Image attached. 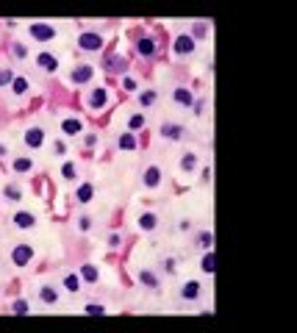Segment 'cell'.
Masks as SVG:
<instances>
[{"mask_svg": "<svg viewBox=\"0 0 297 333\" xmlns=\"http://www.w3.org/2000/svg\"><path fill=\"white\" fill-rule=\"evenodd\" d=\"M103 48V34H98V31H84V34H78V50H84V53H95V50Z\"/></svg>", "mask_w": 297, "mask_h": 333, "instance_id": "6da1fadb", "label": "cell"}, {"mask_svg": "<svg viewBox=\"0 0 297 333\" xmlns=\"http://www.w3.org/2000/svg\"><path fill=\"white\" fill-rule=\"evenodd\" d=\"M106 103H108V92L103 89V86H98V89H92V92L86 95V108H89L92 114L103 111V108H106Z\"/></svg>", "mask_w": 297, "mask_h": 333, "instance_id": "7a4b0ae2", "label": "cell"}, {"mask_svg": "<svg viewBox=\"0 0 297 333\" xmlns=\"http://www.w3.org/2000/svg\"><path fill=\"white\" fill-rule=\"evenodd\" d=\"M172 53H175L178 58H189V56H195V39H192L189 34L175 36V42H172Z\"/></svg>", "mask_w": 297, "mask_h": 333, "instance_id": "3957f363", "label": "cell"}, {"mask_svg": "<svg viewBox=\"0 0 297 333\" xmlns=\"http://www.w3.org/2000/svg\"><path fill=\"white\" fill-rule=\"evenodd\" d=\"M158 136L167 139V142H181L186 136V128L181 125V122H164V125L158 128Z\"/></svg>", "mask_w": 297, "mask_h": 333, "instance_id": "277c9868", "label": "cell"}, {"mask_svg": "<svg viewBox=\"0 0 297 333\" xmlns=\"http://www.w3.org/2000/svg\"><path fill=\"white\" fill-rule=\"evenodd\" d=\"M161 181H164L161 167H158V164H148V167H145V172H142V184H145V189H158V186H161Z\"/></svg>", "mask_w": 297, "mask_h": 333, "instance_id": "5b68a950", "label": "cell"}, {"mask_svg": "<svg viewBox=\"0 0 297 333\" xmlns=\"http://www.w3.org/2000/svg\"><path fill=\"white\" fill-rule=\"evenodd\" d=\"M136 53H139L142 58H153L158 53V42L156 39H153V36H139V39H136Z\"/></svg>", "mask_w": 297, "mask_h": 333, "instance_id": "8992f818", "label": "cell"}, {"mask_svg": "<svg viewBox=\"0 0 297 333\" xmlns=\"http://www.w3.org/2000/svg\"><path fill=\"white\" fill-rule=\"evenodd\" d=\"M92 78H95V67H92V64H78V67H75V70L70 72V81H72L75 86L89 84Z\"/></svg>", "mask_w": 297, "mask_h": 333, "instance_id": "52a82bcc", "label": "cell"}, {"mask_svg": "<svg viewBox=\"0 0 297 333\" xmlns=\"http://www.w3.org/2000/svg\"><path fill=\"white\" fill-rule=\"evenodd\" d=\"M11 261H14L17 267H28V264L34 261V247H31V244H17V247L11 250Z\"/></svg>", "mask_w": 297, "mask_h": 333, "instance_id": "ba28073f", "label": "cell"}, {"mask_svg": "<svg viewBox=\"0 0 297 333\" xmlns=\"http://www.w3.org/2000/svg\"><path fill=\"white\" fill-rule=\"evenodd\" d=\"M28 34L34 36L36 42H50V39L56 36V28H53V25H45V22H34L28 28Z\"/></svg>", "mask_w": 297, "mask_h": 333, "instance_id": "9c48e42d", "label": "cell"}, {"mask_svg": "<svg viewBox=\"0 0 297 333\" xmlns=\"http://www.w3.org/2000/svg\"><path fill=\"white\" fill-rule=\"evenodd\" d=\"M22 142L28 144V147H42L45 144V131L39 125H34V128H28V131H25V134H22Z\"/></svg>", "mask_w": 297, "mask_h": 333, "instance_id": "30bf717a", "label": "cell"}, {"mask_svg": "<svg viewBox=\"0 0 297 333\" xmlns=\"http://www.w3.org/2000/svg\"><path fill=\"white\" fill-rule=\"evenodd\" d=\"M200 294H203V286H200V281H189V284L181 286V300H186V303H195V300H200Z\"/></svg>", "mask_w": 297, "mask_h": 333, "instance_id": "8fae6325", "label": "cell"}, {"mask_svg": "<svg viewBox=\"0 0 297 333\" xmlns=\"http://www.w3.org/2000/svg\"><path fill=\"white\" fill-rule=\"evenodd\" d=\"M36 67H39L42 72H56L58 70V58L53 56V53H48V50H45V53H36Z\"/></svg>", "mask_w": 297, "mask_h": 333, "instance_id": "7c38bea8", "label": "cell"}, {"mask_svg": "<svg viewBox=\"0 0 297 333\" xmlns=\"http://www.w3.org/2000/svg\"><path fill=\"white\" fill-rule=\"evenodd\" d=\"M172 103L181 106V108H192L195 97H192V92L186 89V86H175V89H172Z\"/></svg>", "mask_w": 297, "mask_h": 333, "instance_id": "4fadbf2b", "label": "cell"}, {"mask_svg": "<svg viewBox=\"0 0 297 333\" xmlns=\"http://www.w3.org/2000/svg\"><path fill=\"white\" fill-rule=\"evenodd\" d=\"M11 222H14V228H20V231H28V228H34V225H36L34 214H28V211H14Z\"/></svg>", "mask_w": 297, "mask_h": 333, "instance_id": "5bb4252c", "label": "cell"}, {"mask_svg": "<svg viewBox=\"0 0 297 333\" xmlns=\"http://www.w3.org/2000/svg\"><path fill=\"white\" fill-rule=\"evenodd\" d=\"M139 284L145 286V289H153V291H156L158 286H161V281H158L156 272H150V270H139Z\"/></svg>", "mask_w": 297, "mask_h": 333, "instance_id": "9a60e30c", "label": "cell"}, {"mask_svg": "<svg viewBox=\"0 0 297 333\" xmlns=\"http://www.w3.org/2000/svg\"><path fill=\"white\" fill-rule=\"evenodd\" d=\"M81 120L78 117H67V120H61V134L64 136H78L81 134Z\"/></svg>", "mask_w": 297, "mask_h": 333, "instance_id": "2e32d148", "label": "cell"}, {"mask_svg": "<svg viewBox=\"0 0 297 333\" xmlns=\"http://www.w3.org/2000/svg\"><path fill=\"white\" fill-rule=\"evenodd\" d=\"M139 228L142 231H156L158 228V214L156 211H145L139 217Z\"/></svg>", "mask_w": 297, "mask_h": 333, "instance_id": "e0dca14e", "label": "cell"}, {"mask_svg": "<svg viewBox=\"0 0 297 333\" xmlns=\"http://www.w3.org/2000/svg\"><path fill=\"white\" fill-rule=\"evenodd\" d=\"M39 300H42L45 305H56L58 303V291L53 289V286L45 284V286H39Z\"/></svg>", "mask_w": 297, "mask_h": 333, "instance_id": "ac0fdd59", "label": "cell"}, {"mask_svg": "<svg viewBox=\"0 0 297 333\" xmlns=\"http://www.w3.org/2000/svg\"><path fill=\"white\" fill-rule=\"evenodd\" d=\"M92 197H95V186L92 184H81L78 189H75V200H78V203H89Z\"/></svg>", "mask_w": 297, "mask_h": 333, "instance_id": "d6986e66", "label": "cell"}, {"mask_svg": "<svg viewBox=\"0 0 297 333\" xmlns=\"http://www.w3.org/2000/svg\"><path fill=\"white\" fill-rule=\"evenodd\" d=\"M61 286L70 291V294H75V291L81 289V275H72V272H70V275H64L61 278Z\"/></svg>", "mask_w": 297, "mask_h": 333, "instance_id": "ffe728a7", "label": "cell"}, {"mask_svg": "<svg viewBox=\"0 0 297 333\" xmlns=\"http://www.w3.org/2000/svg\"><path fill=\"white\" fill-rule=\"evenodd\" d=\"M81 278H84L86 284H98L100 272H98V267H92V264H84V267H81Z\"/></svg>", "mask_w": 297, "mask_h": 333, "instance_id": "44dd1931", "label": "cell"}, {"mask_svg": "<svg viewBox=\"0 0 297 333\" xmlns=\"http://www.w3.org/2000/svg\"><path fill=\"white\" fill-rule=\"evenodd\" d=\"M28 78H25V75H14V81H11V92L17 95V97H20V95H25L28 92Z\"/></svg>", "mask_w": 297, "mask_h": 333, "instance_id": "7402d4cb", "label": "cell"}, {"mask_svg": "<svg viewBox=\"0 0 297 333\" xmlns=\"http://www.w3.org/2000/svg\"><path fill=\"white\" fill-rule=\"evenodd\" d=\"M214 267H217V261H214V253H211V250H205L203 258H200V270H203L205 275H211Z\"/></svg>", "mask_w": 297, "mask_h": 333, "instance_id": "603a6c76", "label": "cell"}, {"mask_svg": "<svg viewBox=\"0 0 297 333\" xmlns=\"http://www.w3.org/2000/svg\"><path fill=\"white\" fill-rule=\"evenodd\" d=\"M145 114H131V117H128V131H131V134H136V131H142V128H145Z\"/></svg>", "mask_w": 297, "mask_h": 333, "instance_id": "cb8c5ba5", "label": "cell"}, {"mask_svg": "<svg viewBox=\"0 0 297 333\" xmlns=\"http://www.w3.org/2000/svg\"><path fill=\"white\" fill-rule=\"evenodd\" d=\"M117 144H120V150H136V136L128 131V134H122L120 139H117Z\"/></svg>", "mask_w": 297, "mask_h": 333, "instance_id": "d4e9b609", "label": "cell"}, {"mask_svg": "<svg viewBox=\"0 0 297 333\" xmlns=\"http://www.w3.org/2000/svg\"><path fill=\"white\" fill-rule=\"evenodd\" d=\"M11 170H14V172H20V175H28V172L34 170V161H31V158H17Z\"/></svg>", "mask_w": 297, "mask_h": 333, "instance_id": "484cf974", "label": "cell"}, {"mask_svg": "<svg viewBox=\"0 0 297 333\" xmlns=\"http://www.w3.org/2000/svg\"><path fill=\"white\" fill-rule=\"evenodd\" d=\"M195 167H198V156H195V153H184V156H181V170L192 172Z\"/></svg>", "mask_w": 297, "mask_h": 333, "instance_id": "4316f807", "label": "cell"}, {"mask_svg": "<svg viewBox=\"0 0 297 333\" xmlns=\"http://www.w3.org/2000/svg\"><path fill=\"white\" fill-rule=\"evenodd\" d=\"M205 34H208V22H195L192 25V39H205Z\"/></svg>", "mask_w": 297, "mask_h": 333, "instance_id": "83f0119b", "label": "cell"}, {"mask_svg": "<svg viewBox=\"0 0 297 333\" xmlns=\"http://www.w3.org/2000/svg\"><path fill=\"white\" fill-rule=\"evenodd\" d=\"M106 67H108V70H117V72H122V70H125V58H120V56H108L106 58Z\"/></svg>", "mask_w": 297, "mask_h": 333, "instance_id": "f1b7e54d", "label": "cell"}, {"mask_svg": "<svg viewBox=\"0 0 297 333\" xmlns=\"http://www.w3.org/2000/svg\"><path fill=\"white\" fill-rule=\"evenodd\" d=\"M139 103H142V108H150L153 103H156V92H153V89L142 92V95H139Z\"/></svg>", "mask_w": 297, "mask_h": 333, "instance_id": "f546056e", "label": "cell"}, {"mask_svg": "<svg viewBox=\"0 0 297 333\" xmlns=\"http://www.w3.org/2000/svg\"><path fill=\"white\" fill-rule=\"evenodd\" d=\"M75 175H78V170H75V164H72V161L61 164V178H67V181H75Z\"/></svg>", "mask_w": 297, "mask_h": 333, "instance_id": "4dcf8cb0", "label": "cell"}, {"mask_svg": "<svg viewBox=\"0 0 297 333\" xmlns=\"http://www.w3.org/2000/svg\"><path fill=\"white\" fill-rule=\"evenodd\" d=\"M3 194H6V200H11V203H17V200L22 197L20 186H6V189H3Z\"/></svg>", "mask_w": 297, "mask_h": 333, "instance_id": "1f68e13d", "label": "cell"}, {"mask_svg": "<svg viewBox=\"0 0 297 333\" xmlns=\"http://www.w3.org/2000/svg\"><path fill=\"white\" fill-rule=\"evenodd\" d=\"M11 81H14V72L8 70V67H3V70H0V89H3V86H8Z\"/></svg>", "mask_w": 297, "mask_h": 333, "instance_id": "d6a6232c", "label": "cell"}, {"mask_svg": "<svg viewBox=\"0 0 297 333\" xmlns=\"http://www.w3.org/2000/svg\"><path fill=\"white\" fill-rule=\"evenodd\" d=\"M195 244H198V247H211V234H208V231H203V234H198V239H195Z\"/></svg>", "mask_w": 297, "mask_h": 333, "instance_id": "836d02e7", "label": "cell"}, {"mask_svg": "<svg viewBox=\"0 0 297 333\" xmlns=\"http://www.w3.org/2000/svg\"><path fill=\"white\" fill-rule=\"evenodd\" d=\"M11 311H14V314H28L31 305L25 303V300H14V303H11Z\"/></svg>", "mask_w": 297, "mask_h": 333, "instance_id": "e575fe53", "label": "cell"}, {"mask_svg": "<svg viewBox=\"0 0 297 333\" xmlns=\"http://www.w3.org/2000/svg\"><path fill=\"white\" fill-rule=\"evenodd\" d=\"M11 53H14V58H25V56H28V48L20 45V42H14V45H11Z\"/></svg>", "mask_w": 297, "mask_h": 333, "instance_id": "d590c367", "label": "cell"}, {"mask_svg": "<svg viewBox=\"0 0 297 333\" xmlns=\"http://www.w3.org/2000/svg\"><path fill=\"white\" fill-rule=\"evenodd\" d=\"M122 89H125V92H136V81L131 78V75H122Z\"/></svg>", "mask_w": 297, "mask_h": 333, "instance_id": "8d00e7d4", "label": "cell"}, {"mask_svg": "<svg viewBox=\"0 0 297 333\" xmlns=\"http://www.w3.org/2000/svg\"><path fill=\"white\" fill-rule=\"evenodd\" d=\"M84 311H86V314H106V308H103L100 303H89V305L84 308Z\"/></svg>", "mask_w": 297, "mask_h": 333, "instance_id": "74e56055", "label": "cell"}, {"mask_svg": "<svg viewBox=\"0 0 297 333\" xmlns=\"http://www.w3.org/2000/svg\"><path fill=\"white\" fill-rule=\"evenodd\" d=\"M108 244H111V247H120V244H122V236H120V234H111V236H108Z\"/></svg>", "mask_w": 297, "mask_h": 333, "instance_id": "f35d334b", "label": "cell"}, {"mask_svg": "<svg viewBox=\"0 0 297 333\" xmlns=\"http://www.w3.org/2000/svg\"><path fill=\"white\" fill-rule=\"evenodd\" d=\"M84 144H86V147H92V144H98V136H95V134H86V136H84Z\"/></svg>", "mask_w": 297, "mask_h": 333, "instance_id": "ab89813d", "label": "cell"}, {"mask_svg": "<svg viewBox=\"0 0 297 333\" xmlns=\"http://www.w3.org/2000/svg\"><path fill=\"white\" fill-rule=\"evenodd\" d=\"M203 108H205V100H198V103H192V111H195V114H203Z\"/></svg>", "mask_w": 297, "mask_h": 333, "instance_id": "60d3db41", "label": "cell"}, {"mask_svg": "<svg viewBox=\"0 0 297 333\" xmlns=\"http://www.w3.org/2000/svg\"><path fill=\"white\" fill-rule=\"evenodd\" d=\"M78 228H81V231H89V228H92V220H89V217H81Z\"/></svg>", "mask_w": 297, "mask_h": 333, "instance_id": "b9f144b4", "label": "cell"}, {"mask_svg": "<svg viewBox=\"0 0 297 333\" xmlns=\"http://www.w3.org/2000/svg\"><path fill=\"white\" fill-rule=\"evenodd\" d=\"M6 153H8V147H6V144H0V158L6 156Z\"/></svg>", "mask_w": 297, "mask_h": 333, "instance_id": "7bdbcfd3", "label": "cell"}]
</instances>
